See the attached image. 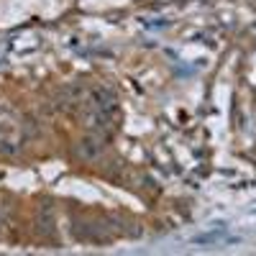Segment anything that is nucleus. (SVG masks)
<instances>
[{"label": "nucleus", "mask_w": 256, "mask_h": 256, "mask_svg": "<svg viewBox=\"0 0 256 256\" xmlns=\"http://www.w3.org/2000/svg\"><path fill=\"white\" fill-rule=\"evenodd\" d=\"M220 241H228V236L223 230L218 233H208V236H198V238H192V244H220Z\"/></svg>", "instance_id": "obj_1"}]
</instances>
